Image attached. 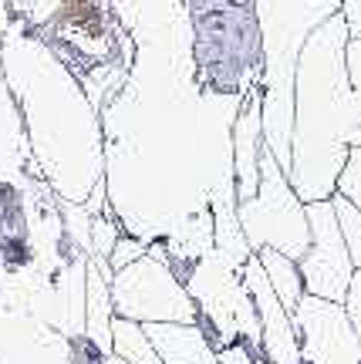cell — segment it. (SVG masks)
Here are the masks:
<instances>
[{"label": "cell", "instance_id": "9c48e42d", "mask_svg": "<svg viewBox=\"0 0 361 364\" xmlns=\"http://www.w3.org/2000/svg\"><path fill=\"white\" fill-rule=\"evenodd\" d=\"M108 364H125V361H118V358H115V354H112V358H108Z\"/></svg>", "mask_w": 361, "mask_h": 364}, {"label": "cell", "instance_id": "6da1fadb", "mask_svg": "<svg viewBox=\"0 0 361 364\" xmlns=\"http://www.w3.org/2000/svg\"><path fill=\"white\" fill-rule=\"evenodd\" d=\"M240 226L250 250H281L287 257L300 260L310 247V223H308V203L297 196L291 186V176L281 169V162L263 152L260 162V189L253 199L236 206Z\"/></svg>", "mask_w": 361, "mask_h": 364}, {"label": "cell", "instance_id": "277c9868", "mask_svg": "<svg viewBox=\"0 0 361 364\" xmlns=\"http://www.w3.org/2000/svg\"><path fill=\"white\" fill-rule=\"evenodd\" d=\"M240 280H244L246 294L253 300V311L260 317V341H263V351H267L271 364H297L300 341H297L294 314L281 304V297H277V290L267 280L257 253H250L246 263L240 267Z\"/></svg>", "mask_w": 361, "mask_h": 364}, {"label": "cell", "instance_id": "7a4b0ae2", "mask_svg": "<svg viewBox=\"0 0 361 364\" xmlns=\"http://www.w3.org/2000/svg\"><path fill=\"white\" fill-rule=\"evenodd\" d=\"M112 307L139 324H193L196 300L166 260L145 253L112 277Z\"/></svg>", "mask_w": 361, "mask_h": 364}, {"label": "cell", "instance_id": "3957f363", "mask_svg": "<svg viewBox=\"0 0 361 364\" xmlns=\"http://www.w3.org/2000/svg\"><path fill=\"white\" fill-rule=\"evenodd\" d=\"M308 223H310V247L300 257V273H304V287L310 297L335 300L345 304L351 290V277H355V263H351L348 243L338 223L335 203L331 199H318L308 203Z\"/></svg>", "mask_w": 361, "mask_h": 364}, {"label": "cell", "instance_id": "5b68a950", "mask_svg": "<svg viewBox=\"0 0 361 364\" xmlns=\"http://www.w3.org/2000/svg\"><path fill=\"white\" fill-rule=\"evenodd\" d=\"M260 263H263V273H267V280L271 287L277 290V297L284 304L287 311L294 314L300 307V300L308 297V287H304V273H300V263L294 257H287L281 250H257Z\"/></svg>", "mask_w": 361, "mask_h": 364}, {"label": "cell", "instance_id": "ba28073f", "mask_svg": "<svg viewBox=\"0 0 361 364\" xmlns=\"http://www.w3.org/2000/svg\"><path fill=\"white\" fill-rule=\"evenodd\" d=\"M341 17L348 24V34L361 41V0H341Z\"/></svg>", "mask_w": 361, "mask_h": 364}, {"label": "cell", "instance_id": "30bf717a", "mask_svg": "<svg viewBox=\"0 0 361 364\" xmlns=\"http://www.w3.org/2000/svg\"><path fill=\"white\" fill-rule=\"evenodd\" d=\"M358 364H361V354H358Z\"/></svg>", "mask_w": 361, "mask_h": 364}, {"label": "cell", "instance_id": "52a82bcc", "mask_svg": "<svg viewBox=\"0 0 361 364\" xmlns=\"http://www.w3.org/2000/svg\"><path fill=\"white\" fill-rule=\"evenodd\" d=\"M331 203H335L338 223H341V233H345V243H348L351 263H355V270H361V209L341 193L331 196Z\"/></svg>", "mask_w": 361, "mask_h": 364}, {"label": "cell", "instance_id": "8992f818", "mask_svg": "<svg viewBox=\"0 0 361 364\" xmlns=\"http://www.w3.org/2000/svg\"><path fill=\"white\" fill-rule=\"evenodd\" d=\"M112 354L125 364H166L155 351V344L145 334V324L118 317L112 321Z\"/></svg>", "mask_w": 361, "mask_h": 364}]
</instances>
